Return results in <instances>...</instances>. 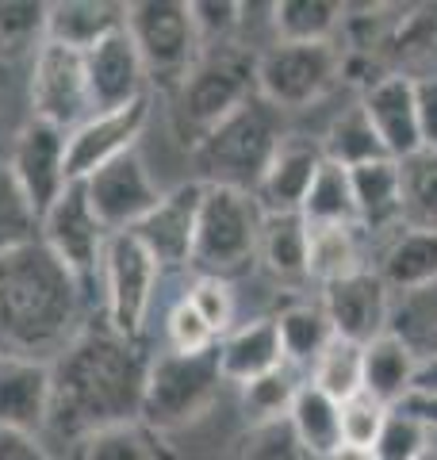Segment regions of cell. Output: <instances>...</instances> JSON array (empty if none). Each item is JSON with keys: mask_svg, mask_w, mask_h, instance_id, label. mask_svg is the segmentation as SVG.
I'll return each instance as SVG.
<instances>
[{"mask_svg": "<svg viewBox=\"0 0 437 460\" xmlns=\"http://www.w3.org/2000/svg\"><path fill=\"white\" fill-rule=\"evenodd\" d=\"M150 357L138 341L120 338L108 323L81 326L50 361V419L47 434L81 445L111 426L138 422Z\"/></svg>", "mask_w": 437, "mask_h": 460, "instance_id": "1", "label": "cell"}, {"mask_svg": "<svg viewBox=\"0 0 437 460\" xmlns=\"http://www.w3.org/2000/svg\"><path fill=\"white\" fill-rule=\"evenodd\" d=\"M85 288L39 238L0 253V349L50 365L81 330Z\"/></svg>", "mask_w": 437, "mask_h": 460, "instance_id": "2", "label": "cell"}, {"mask_svg": "<svg viewBox=\"0 0 437 460\" xmlns=\"http://www.w3.org/2000/svg\"><path fill=\"white\" fill-rule=\"evenodd\" d=\"M169 96L173 135L192 150L200 138H208L218 123L230 119L242 104H250L257 96V58L242 50L238 42L200 50L196 66Z\"/></svg>", "mask_w": 437, "mask_h": 460, "instance_id": "3", "label": "cell"}, {"mask_svg": "<svg viewBox=\"0 0 437 460\" xmlns=\"http://www.w3.org/2000/svg\"><path fill=\"white\" fill-rule=\"evenodd\" d=\"M288 135L281 131V111L269 108L261 96L242 104L230 119H223L208 138L192 146V162L200 169L203 184H218V189H238L250 192L257 189L261 172L272 162L276 146Z\"/></svg>", "mask_w": 437, "mask_h": 460, "instance_id": "4", "label": "cell"}, {"mask_svg": "<svg viewBox=\"0 0 437 460\" xmlns=\"http://www.w3.org/2000/svg\"><path fill=\"white\" fill-rule=\"evenodd\" d=\"M261 223H265V211L257 208L250 192L208 184L188 269H196V277H218V280L245 272L261 246Z\"/></svg>", "mask_w": 437, "mask_h": 460, "instance_id": "5", "label": "cell"}, {"mask_svg": "<svg viewBox=\"0 0 437 460\" xmlns=\"http://www.w3.org/2000/svg\"><path fill=\"white\" fill-rule=\"evenodd\" d=\"M223 372H218V353H157L150 357L146 368V392H142V414L138 422H146L157 434L169 429L192 426L211 411V402L218 399L223 387Z\"/></svg>", "mask_w": 437, "mask_h": 460, "instance_id": "6", "label": "cell"}, {"mask_svg": "<svg viewBox=\"0 0 437 460\" xmlns=\"http://www.w3.org/2000/svg\"><path fill=\"white\" fill-rule=\"evenodd\" d=\"M338 42H272L257 54V96L276 111H303L342 81Z\"/></svg>", "mask_w": 437, "mask_h": 460, "instance_id": "7", "label": "cell"}, {"mask_svg": "<svg viewBox=\"0 0 437 460\" xmlns=\"http://www.w3.org/2000/svg\"><path fill=\"white\" fill-rule=\"evenodd\" d=\"M127 35L135 39L142 69L154 84L173 93L200 58V39L184 0H138L127 4Z\"/></svg>", "mask_w": 437, "mask_h": 460, "instance_id": "8", "label": "cell"}, {"mask_svg": "<svg viewBox=\"0 0 437 460\" xmlns=\"http://www.w3.org/2000/svg\"><path fill=\"white\" fill-rule=\"evenodd\" d=\"M157 277L162 265L150 257L135 234H111L104 250V269H100V284H104V323L127 341L142 338L146 314L154 307Z\"/></svg>", "mask_w": 437, "mask_h": 460, "instance_id": "9", "label": "cell"}, {"mask_svg": "<svg viewBox=\"0 0 437 460\" xmlns=\"http://www.w3.org/2000/svg\"><path fill=\"white\" fill-rule=\"evenodd\" d=\"M108 238L111 234L100 226V219L93 215L89 199H85V189L77 181L66 184V192L39 215V242L77 277L81 288L100 280Z\"/></svg>", "mask_w": 437, "mask_h": 460, "instance_id": "10", "label": "cell"}, {"mask_svg": "<svg viewBox=\"0 0 437 460\" xmlns=\"http://www.w3.org/2000/svg\"><path fill=\"white\" fill-rule=\"evenodd\" d=\"M77 184L85 189V199H89L93 215L108 234L135 230L165 196L157 189V181L150 177V169H146L138 150L115 157V162H108L104 169H96L93 177H85Z\"/></svg>", "mask_w": 437, "mask_h": 460, "instance_id": "11", "label": "cell"}, {"mask_svg": "<svg viewBox=\"0 0 437 460\" xmlns=\"http://www.w3.org/2000/svg\"><path fill=\"white\" fill-rule=\"evenodd\" d=\"M31 119L73 131L93 115L89 77H85V54L42 42V50L31 58Z\"/></svg>", "mask_w": 437, "mask_h": 460, "instance_id": "12", "label": "cell"}, {"mask_svg": "<svg viewBox=\"0 0 437 460\" xmlns=\"http://www.w3.org/2000/svg\"><path fill=\"white\" fill-rule=\"evenodd\" d=\"M66 146H69V131L50 127L42 119H27L20 127L16 142H12L8 169L23 189L27 204L35 208V215L47 211L66 192V184H73L66 172Z\"/></svg>", "mask_w": 437, "mask_h": 460, "instance_id": "13", "label": "cell"}, {"mask_svg": "<svg viewBox=\"0 0 437 460\" xmlns=\"http://www.w3.org/2000/svg\"><path fill=\"white\" fill-rule=\"evenodd\" d=\"M146 123H150V96H142L127 108H115V111H96L81 127H73L69 146H66L69 181H85L96 169L115 162V157L130 154L138 135L146 131Z\"/></svg>", "mask_w": 437, "mask_h": 460, "instance_id": "14", "label": "cell"}, {"mask_svg": "<svg viewBox=\"0 0 437 460\" xmlns=\"http://www.w3.org/2000/svg\"><path fill=\"white\" fill-rule=\"evenodd\" d=\"M323 311L334 326V338L369 345L388 334L391 292L376 269H361L353 277H342L323 288Z\"/></svg>", "mask_w": 437, "mask_h": 460, "instance_id": "15", "label": "cell"}, {"mask_svg": "<svg viewBox=\"0 0 437 460\" xmlns=\"http://www.w3.org/2000/svg\"><path fill=\"white\" fill-rule=\"evenodd\" d=\"M203 181H188V184H177L173 192L162 196L146 219L127 230L135 234L150 257L162 269H184L192 261V242H196V223H200V204H203Z\"/></svg>", "mask_w": 437, "mask_h": 460, "instance_id": "16", "label": "cell"}, {"mask_svg": "<svg viewBox=\"0 0 437 460\" xmlns=\"http://www.w3.org/2000/svg\"><path fill=\"white\" fill-rule=\"evenodd\" d=\"M85 77H89L93 115L127 108L146 96V69L135 50V39L127 35V23L108 39H100L93 50H85Z\"/></svg>", "mask_w": 437, "mask_h": 460, "instance_id": "17", "label": "cell"}, {"mask_svg": "<svg viewBox=\"0 0 437 460\" xmlns=\"http://www.w3.org/2000/svg\"><path fill=\"white\" fill-rule=\"evenodd\" d=\"M50 419V365L0 353V429L39 438Z\"/></svg>", "mask_w": 437, "mask_h": 460, "instance_id": "18", "label": "cell"}, {"mask_svg": "<svg viewBox=\"0 0 437 460\" xmlns=\"http://www.w3.org/2000/svg\"><path fill=\"white\" fill-rule=\"evenodd\" d=\"M318 165H323V146L318 142L284 138L254 189L257 208L265 215H299Z\"/></svg>", "mask_w": 437, "mask_h": 460, "instance_id": "19", "label": "cell"}, {"mask_svg": "<svg viewBox=\"0 0 437 460\" xmlns=\"http://www.w3.org/2000/svg\"><path fill=\"white\" fill-rule=\"evenodd\" d=\"M361 108L380 135L391 162H403L422 150L418 138V111H415V77L406 74H384L376 84H369L361 96Z\"/></svg>", "mask_w": 437, "mask_h": 460, "instance_id": "20", "label": "cell"}, {"mask_svg": "<svg viewBox=\"0 0 437 460\" xmlns=\"http://www.w3.org/2000/svg\"><path fill=\"white\" fill-rule=\"evenodd\" d=\"M218 353V372L227 384H254L269 372L284 368V349H281V334H276L272 319H254L235 326L230 334L215 341Z\"/></svg>", "mask_w": 437, "mask_h": 460, "instance_id": "21", "label": "cell"}, {"mask_svg": "<svg viewBox=\"0 0 437 460\" xmlns=\"http://www.w3.org/2000/svg\"><path fill=\"white\" fill-rule=\"evenodd\" d=\"M415 368H418L415 341L388 330V334L364 345V395H372L384 407H399L415 392Z\"/></svg>", "mask_w": 437, "mask_h": 460, "instance_id": "22", "label": "cell"}, {"mask_svg": "<svg viewBox=\"0 0 437 460\" xmlns=\"http://www.w3.org/2000/svg\"><path fill=\"white\" fill-rule=\"evenodd\" d=\"M127 23V4H104V0H54L47 4V42L69 50H93L100 39L120 31Z\"/></svg>", "mask_w": 437, "mask_h": 460, "instance_id": "23", "label": "cell"}, {"mask_svg": "<svg viewBox=\"0 0 437 460\" xmlns=\"http://www.w3.org/2000/svg\"><path fill=\"white\" fill-rule=\"evenodd\" d=\"M376 272L388 284V292H422V288L437 284V234L399 226L380 253Z\"/></svg>", "mask_w": 437, "mask_h": 460, "instance_id": "24", "label": "cell"}, {"mask_svg": "<svg viewBox=\"0 0 437 460\" xmlns=\"http://www.w3.org/2000/svg\"><path fill=\"white\" fill-rule=\"evenodd\" d=\"M361 230H399V162H380L349 169Z\"/></svg>", "mask_w": 437, "mask_h": 460, "instance_id": "25", "label": "cell"}, {"mask_svg": "<svg viewBox=\"0 0 437 460\" xmlns=\"http://www.w3.org/2000/svg\"><path fill=\"white\" fill-rule=\"evenodd\" d=\"M288 426L315 460H326L334 449H342V402L318 392L311 380L299 387L296 402H291Z\"/></svg>", "mask_w": 437, "mask_h": 460, "instance_id": "26", "label": "cell"}, {"mask_svg": "<svg viewBox=\"0 0 437 460\" xmlns=\"http://www.w3.org/2000/svg\"><path fill=\"white\" fill-rule=\"evenodd\" d=\"M276 334H281L284 365L291 368H315V361L326 353V345L334 341V326L326 319L323 304H288L276 314Z\"/></svg>", "mask_w": 437, "mask_h": 460, "instance_id": "27", "label": "cell"}, {"mask_svg": "<svg viewBox=\"0 0 437 460\" xmlns=\"http://www.w3.org/2000/svg\"><path fill=\"white\" fill-rule=\"evenodd\" d=\"M369 269L361 250V226H308V277L318 284H334L342 277Z\"/></svg>", "mask_w": 437, "mask_h": 460, "instance_id": "28", "label": "cell"}, {"mask_svg": "<svg viewBox=\"0 0 437 460\" xmlns=\"http://www.w3.org/2000/svg\"><path fill=\"white\" fill-rule=\"evenodd\" d=\"M399 226L437 234V150L399 162Z\"/></svg>", "mask_w": 437, "mask_h": 460, "instance_id": "29", "label": "cell"}, {"mask_svg": "<svg viewBox=\"0 0 437 460\" xmlns=\"http://www.w3.org/2000/svg\"><path fill=\"white\" fill-rule=\"evenodd\" d=\"M257 257L281 280H308V223L303 215H265Z\"/></svg>", "mask_w": 437, "mask_h": 460, "instance_id": "30", "label": "cell"}, {"mask_svg": "<svg viewBox=\"0 0 437 460\" xmlns=\"http://www.w3.org/2000/svg\"><path fill=\"white\" fill-rule=\"evenodd\" d=\"M269 12L276 42H334L349 8L338 0H276Z\"/></svg>", "mask_w": 437, "mask_h": 460, "instance_id": "31", "label": "cell"}, {"mask_svg": "<svg viewBox=\"0 0 437 460\" xmlns=\"http://www.w3.org/2000/svg\"><path fill=\"white\" fill-rule=\"evenodd\" d=\"M323 146V157L342 169H357V165H369V162H380L388 157L380 135H376V127L369 119V111L361 108V100L353 108H345L338 119L326 127V138L318 142Z\"/></svg>", "mask_w": 437, "mask_h": 460, "instance_id": "32", "label": "cell"}, {"mask_svg": "<svg viewBox=\"0 0 437 460\" xmlns=\"http://www.w3.org/2000/svg\"><path fill=\"white\" fill-rule=\"evenodd\" d=\"M303 223L308 226H349L357 223V204H353V184H349V169L334 165L323 157L315 181H311V192L303 199Z\"/></svg>", "mask_w": 437, "mask_h": 460, "instance_id": "33", "label": "cell"}, {"mask_svg": "<svg viewBox=\"0 0 437 460\" xmlns=\"http://www.w3.org/2000/svg\"><path fill=\"white\" fill-rule=\"evenodd\" d=\"M77 460H173V453L165 449V434L146 422H127L85 438L77 445Z\"/></svg>", "mask_w": 437, "mask_h": 460, "instance_id": "34", "label": "cell"}, {"mask_svg": "<svg viewBox=\"0 0 437 460\" xmlns=\"http://www.w3.org/2000/svg\"><path fill=\"white\" fill-rule=\"evenodd\" d=\"M311 384L318 392H326L334 402H345L364 392V345L334 338L326 353L311 368Z\"/></svg>", "mask_w": 437, "mask_h": 460, "instance_id": "35", "label": "cell"}, {"mask_svg": "<svg viewBox=\"0 0 437 460\" xmlns=\"http://www.w3.org/2000/svg\"><path fill=\"white\" fill-rule=\"evenodd\" d=\"M47 42V4L42 0H0V58L39 54Z\"/></svg>", "mask_w": 437, "mask_h": 460, "instance_id": "36", "label": "cell"}, {"mask_svg": "<svg viewBox=\"0 0 437 460\" xmlns=\"http://www.w3.org/2000/svg\"><path fill=\"white\" fill-rule=\"evenodd\" d=\"M303 384H308V380H299L296 368L284 365V368L269 372V376L245 384V387H242V402H245V411L254 414V422L288 419V411H291V402H296V395H299Z\"/></svg>", "mask_w": 437, "mask_h": 460, "instance_id": "37", "label": "cell"}, {"mask_svg": "<svg viewBox=\"0 0 437 460\" xmlns=\"http://www.w3.org/2000/svg\"><path fill=\"white\" fill-rule=\"evenodd\" d=\"M230 460H315V456L291 434L288 419H276V422H254L245 429L235 441Z\"/></svg>", "mask_w": 437, "mask_h": 460, "instance_id": "38", "label": "cell"}, {"mask_svg": "<svg viewBox=\"0 0 437 460\" xmlns=\"http://www.w3.org/2000/svg\"><path fill=\"white\" fill-rule=\"evenodd\" d=\"M31 238H39V215L27 204V196L16 184V177H12L8 162H0V253L16 250Z\"/></svg>", "mask_w": 437, "mask_h": 460, "instance_id": "39", "label": "cell"}, {"mask_svg": "<svg viewBox=\"0 0 437 460\" xmlns=\"http://www.w3.org/2000/svg\"><path fill=\"white\" fill-rule=\"evenodd\" d=\"M430 445H433V434L415 419V414H406L403 407H391L380 438L372 445V456L376 460H418Z\"/></svg>", "mask_w": 437, "mask_h": 460, "instance_id": "40", "label": "cell"}, {"mask_svg": "<svg viewBox=\"0 0 437 460\" xmlns=\"http://www.w3.org/2000/svg\"><path fill=\"white\" fill-rule=\"evenodd\" d=\"M184 299L196 307V314L211 326L215 338H223L235 330V311H238V299H235V288L230 280H218V277H196L192 288L184 292Z\"/></svg>", "mask_w": 437, "mask_h": 460, "instance_id": "41", "label": "cell"}, {"mask_svg": "<svg viewBox=\"0 0 437 460\" xmlns=\"http://www.w3.org/2000/svg\"><path fill=\"white\" fill-rule=\"evenodd\" d=\"M188 12H192L200 50H211V47L235 42V31L242 27L245 4H235V0H188Z\"/></svg>", "mask_w": 437, "mask_h": 460, "instance_id": "42", "label": "cell"}, {"mask_svg": "<svg viewBox=\"0 0 437 460\" xmlns=\"http://www.w3.org/2000/svg\"><path fill=\"white\" fill-rule=\"evenodd\" d=\"M388 411L384 402H376L372 395H353V399H345L342 402V445H353V449H369L372 453V445L376 438H380V429L388 422Z\"/></svg>", "mask_w": 437, "mask_h": 460, "instance_id": "43", "label": "cell"}, {"mask_svg": "<svg viewBox=\"0 0 437 460\" xmlns=\"http://www.w3.org/2000/svg\"><path fill=\"white\" fill-rule=\"evenodd\" d=\"M165 338H169V349L173 353H203V349H215V334L211 326L200 319L196 307L188 304V299L181 296L177 304H173L169 319H165Z\"/></svg>", "mask_w": 437, "mask_h": 460, "instance_id": "44", "label": "cell"}, {"mask_svg": "<svg viewBox=\"0 0 437 460\" xmlns=\"http://www.w3.org/2000/svg\"><path fill=\"white\" fill-rule=\"evenodd\" d=\"M415 111L422 150H437V69L415 77Z\"/></svg>", "mask_w": 437, "mask_h": 460, "instance_id": "45", "label": "cell"}, {"mask_svg": "<svg viewBox=\"0 0 437 460\" xmlns=\"http://www.w3.org/2000/svg\"><path fill=\"white\" fill-rule=\"evenodd\" d=\"M0 460H54V456H50V449L39 438L8 434V429H0Z\"/></svg>", "mask_w": 437, "mask_h": 460, "instance_id": "46", "label": "cell"}, {"mask_svg": "<svg viewBox=\"0 0 437 460\" xmlns=\"http://www.w3.org/2000/svg\"><path fill=\"white\" fill-rule=\"evenodd\" d=\"M411 395H430V399H437V353H418L415 392H411Z\"/></svg>", "mask_w": 437, "mask_h": 460, "instance_id": "47", "label": "cell"}, {"mask_svg": "<svg viewBox=\"0 0 437 460\" xmlns=\"http://www.w3.org/2000/svg\"><path fill=\"white\" fill-rule=\"evenodd\" d=\"M399 407H403L406 414H415V419L437 438V399H430V395H406Z\"/></svg>", "mask_w": 437, "mask_h": 460, "instance_id": "48", "label": "cell"}, {"mask_svg": "<svg viewBox=\"0 0 437 460\" xmlns=\"http://www.w3.org/2000/svg\"><path fill=\"white\" fill-rule=\"evenodd\" d=\"M326 460H376L369 449H353V445H342V449H334Z\"/></svg>", "mask_w": 437, "mask_h": 460, "instance_id": "49", "label": "cell"}, {"mask_svg": "<svg viewBox=\"0 0 437 460\" xmlns=\"http://www.w3.org/2000/svg\"><path fill=\"white\" fill-rule=\"evenodd\" d=\"M422 353H437V326L426 330V338H422Z\"/></svg>", "mask_w": 437, "mask_h": 460, "instance_id": "50", "label": "cell"}, {"mask_svg": "<svg viewBox=\"0 0 437 460\" xmlns=\"http://www.w3.org/2000/svg\"><path fill=\"white\" fill-rule=\"evenodd\" d=\"M418 460H437V445H430V449H426V453H422Z\"/></svg>", "mask_w": 437, "mask_h": 460, "instance_id": "51", "label": "cell"}]
</instances>
